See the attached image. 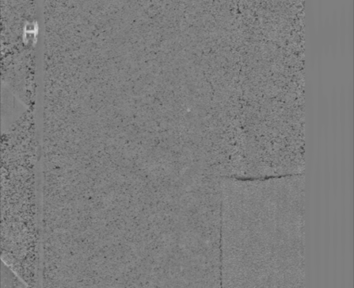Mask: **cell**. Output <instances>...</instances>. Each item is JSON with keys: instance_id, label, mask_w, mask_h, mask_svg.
Wrapping results in <instances>:
<instances>
[{"instance_id": "6da1fadb", "label": "cell", "mask_w": 354, "mask_h": 288, "mask_svg": "<svg viewBox=\"0 0 354 288\" xmlns=\"http://www.w3.org/2000/svg\"><path fill=\"white\" fill-rule=\"evenodd\" d=\"M27 285L22 283L11 270L9 269L6 265L3 262L1 269V286H26Z\"/></svg>"}]
</instances>
